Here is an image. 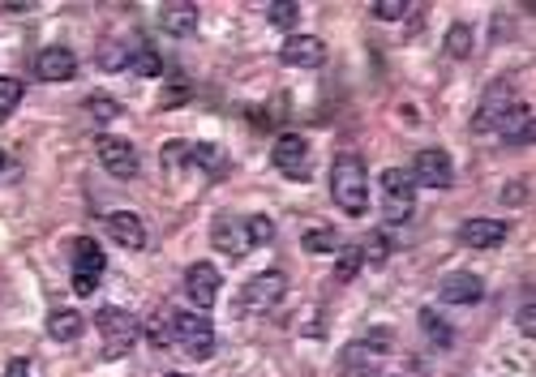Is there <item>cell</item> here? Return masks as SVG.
Here are the masks:
<instances>
[{
  "mask_svg": "<svg viewBox=\"0 0 536 377\" xmlns=\"http://www.w3.org/2000/svg\"><path fill=\"white\" fill-rule=\"evenodd\" d=\"M331 197L352 219H361L369 210V172H365L361 154H352V151L335 154V163H331Z\"/></svg>",
  "mask_w": 536,
  "mask_h": 377,
  "instance_id": "6da1fadb",
  "label": "cell"
},
{
  "mask_svg": "<svg viewBox=\"0 0 536 377\" xmlns=\"http://www.w3.org/2000/svg\"><path fill=\"white\" fill-rule=\"evenodd\" d=\"M17 103H22V82L17 78H0V120H9Z\"/></svg>",
  "mask_w": 536,
  "mask_h": 377,
  "instance_id": "f546056e",
  "label": "cell"
},
{
  "mask_svg": "<svg viewBox=\"0 0 536 377\" xmlns=\"http://www.w3.org/2000/svg\"><path fill=\"white\" fill-rule=\"evenodd\" d=\"M176 343H181L184 356L194 361H206L215 351V326L198 313H176Z\"/></svg>",
  "mask_w": 536,
  "mask_h": 377,
  "instance_id": "30bf717a",
  "label": "cell"
},
{
  "mask_svg": "<svg viewBox=\"0 0 536 377\" xmlns=\"http://www.w3.org/2000/svg\"><path fill=\"white\" fill-rule=\"evenodd\" d=\"M86 112L95 116V120H116V116L125 112V108H121L116 99H103V95H95V99H90V103H86Z\"/></svg>",
  "mask_w": 536,
  "mask_h": 377,
  "instance_id": "836d02e7",
  "label": "cell"
},
{
  "mask_svg": "<svg viewBox=\"0 0 536 377\" xmlns=\"http://www.w3.org/2000/svg\"><path fill=\"white\" fill-rule=\"evenodd\" d=\"M176 99H189V86H184V78H172V90L163 95V108H172Z\"/></svg>",
  "mask_w": 536,
  "mask_h": 377,
  "instance_id": "74e56055",
  "label": "cell"
},
{
  "mask_svg": "<svg viewBox=\"0 0 536 377\" xmlns=\"http://www.w3.org/2000/svg\"><path fill=\"white\" fill-rule=\"evenodd\" d=\"M211 240H215V249L224 253V257H245V253L254 249V240H249V227H245V219H232V215L215 219Z\"/></svg>",
  "mask_w": 536,
  "mask_h": 377,
  "instance_id": "5bb4252c",
  "label": "cell"
},
{
  "mask_svg": "<svg viewBox=\"0 0 536 377\" xmlns=\"http://www.w3.org/2000/svg\"><path fill=\"white\" fill-rule=\"evenodd\" d=\"M515 108V86L502 78V82H494L485 95H480V108H477V133H489V129H498L502 125V116Z\"/></svg>",
  "mask_w": 536,
  "mask_h": 377,
  "instance_id": "7c38bea8",
  "label": "cell"
},
{
  "mask_svg": "<svg viewBox=\"0 0 536 377\" xmlns=\"http://www.w3.org/2000/svg\"><path fill=\"white\" fill-rule=\"evenodd\" d=\"M267 17H270V26H297L300 22V5L297 0H275V5H270L267 9Z\"/></svg>",
  "mask_w": 536,
  "mask_h": 377,
  "instance_id": "f1b7e54d",
  "label": "cell"
},
{
  "mask_svg": "<svg viewBox=\"0 0 536 377\" xmlns=\"http://www.w3.org/2000/svg\"><path fill=\"white\" fill-rule=\"evenodd\" d=\"M30 9H35L30 0H5V5H0V14H30Z\"/></svg>",
  "mask_w": 536,
  "mask_h": 377,
  "instance_id": "60d3db41",
  "label": "cell"
},
{
  "mask_svg": "<svg viewBox=\"0 0 536 377\" xmlns=\"http://www.w3.org/2000/svg\"><path fill=\"white\" fill-rule=\"evenodd\" d=\"M382 348H391V335H382V330H373L365 343L343 348V356H339V377H373L382 369Z\"/></svg>",
  "mask_w": 536,
  "mask_h": 377,
  "instance_id": "52a82bcc",
  "label": "cell"
},
{
  "mask_svg": "<svg viewBox=\"0 0 536 377\" xmlns=\"http://www.w3.org/2000/svg\"><path fill=\"white\" fill-rule=\"evenodd\" d=\"M421 330H425L429 339H434L437 348H451V343H455L451 326H447V321L437 318V309H421Z\"/></svg>",
  "mask_w": 536,
  "mask_h": 377,
  "instance_id": "4316f807",
  "label": "cell"
},
{
  "mask_svg": "<svg viewBox=\"0 0 536 377\" xmlns=\"http://www.w3.org/2000/svg\"><path fill=\"white\" fill-rule=\"evenodd\" d=\"M361 266H365V253H361V245H339L335 249V279L348 283L361 275Z\"/></svg>",
  "mask_w": 536,
  "mask_h": 377,
  "instance_id": "cb8c5ba5",
  "label": "cell"
},
{
  "mask_svg": "<svg viewBox=\"0 0 536 377\" xmlns=\"http://www.w3.org/2000/svg\"><path fill=\"white\" fill-rule=\"evenodd\" d=\"M159 26H163V35H172V39H189V35L198 30V5H189V0L163 5V9H159Z\"/></svg>",
  "mask_w": 536,
  "mask_h": 377,
  "instance_id": "d6986e66",
  "label": "cell"
},
{
  "mask_svg": "<svg viewBox=\"0 0 536 377\" xmlns=\"http://www.w3.org/2000/svg\"><path fill=\"white\" fill-rule=\"evenodd\" d=\"M245 227H249V240H254V245H270V240H275V224H270L267 215H249Z\"/></svg>",
  "mask_w": 536,
  "mask_h": 377,
  "instance_id": "1f68e13d",
  "label": "cell"
},
{
  "mask_svg": "<svg viewBox=\"0 0 536 377\" xmlns=\"http://www.w3.org/2000/svg\"><path fill=\"white\" fill-rule=\"evenodd\" d=\"M494 133H502V141H510V146H528L532 141V133H536V125H532V108L528 103H515L507 116H502V125L494 129Z\"/></svg>",
  "mask_w": 536,
  "mask_h": 377,
  "instance_id": "ffe728a7",
  "label": "cell"
},
{
  "mask_svg": "<svg viewBox=\"0 0 536 377\" xmlns=\"http://www.w3.org/2000/svg\"><path fill=\"white\" fill-rule=\"evenodd\" d=\"M270 163L288 176V181H310V141L300 133H279L275 138V151H270Z\"/></svg>",
  "mask_w": 536,
  "mask_h": 377,
  "instance_id": "9c48e42d",
  "label": "cell"
},
{
  "mask_svg": "<svg viewBox=\"0 0 536 377\" xmlns=\"http://www.w3.org/2000/svg\"><path fill=\"white\" fill-rule=\"evenodd\" d=\"M5 377H30V361L26 356H14V361L5 364Z\"/></svg>",
  "mask_w": 536,
  "mask_h": 377,
  "instance_id": "f35d334b",
  "label": "cell"
},
{
  "mask_svg": "<svg viewBox=\"0 0 536 377\" xmlns=\"http://www.w3.org/2000/svg\"><path fill=\"white\" fill-rule=\"evenodd\" d=\"M408 9H412L408 0H373V9H369V14L378 17V22H399Z\"/></svg>",
  "mask_w": 536,
  "mask_h": 377,
  "instance_id": "4dcf8cb0",
  "label": "cell"
},
{
  "mask_svg": "<svg viewBox=\"0 0 536 377\" xmlns=\"http://www.w3.org/2000/svg\"><path fill=\"white\" fill-rule=\"evenodd\" d=\"M283 296H288V275L283 270H262V275H254V279L240 288L236 309L249 313V318H262V313H270V309L279 305Z\"/></svg>",
  "mask_w": 536,
  "mask_h": 377,
  "instance_id": "277c9868",
  "label": "cell"
},
{
  "mask_svg": "<svg viewBox=\"0 0 536 377\" xmlns=\"http://www.w3.org/2000/svg\"><path fill=\"white\" fill-rule=\"evenodd\" d=\"M100 69H108V73L129 69V52L121 47V43H108V47H103V57H100Z\"/></svg>",
  "mask_w": 536,
  "mask_h": 377,
  "instance_id": "e575fe53",
  "label": "cell"
},
{
  "mask_svg": "<svg viewBox=\"0 0 536 377\" xmlns=\"http://www.w3.org/2000/svg\"><path fill=\"white\" fill-rule=\"evenodd\" d=\"M437 296H442V305H477L480 296H485V283H480V275H472V270H455V275L442 279Z\"/></svg>",
  "mask_w": 536,
  "mask_h": 377,
  "instance_id": "9a60e30c",
  "label": "cell"
},
{
  "mask_svg": "<svg viewBox=\"0 0 536 377\" xmlns=\"http://www.w3.org/2000/svg\"><path fill=\"white\" fill-rule=\"evenodd\" d=\"M189 154H194V146L189 141H163V168H184L189 163Z\"/></svg>",
  "mask_w": 536,
  "mask_h": 377,
  "instance_id": "d6a6232c",
  "label": "cell"
},
{
  "mask_svg": "<svg viewBox=\"0 0 536 377\" xmlns=\"http://www.w3.org/2000/svg\"><path fill=\"white\" fill-rule=\"evenodd\" d=\"M510 202V206H520V202H528V184H520V181H510L507 184V194H502Z\"/></svg>",
  "mask_w": 536,
  "mask_h": 377,
  "instance_id": "ab89813d",
  "label": "cell"
},
{
  "mask_svg": "<svg viewBox=\"0 0 536 377\" xmlns=\"http://www.w3.org/2000/svg\"><path fill=\"white\" fill-rule=\"evenodd\" d=\"M95 326H100L103 335V356L108 361H121L133 351V343L142 339V321L129 313V309H116V305H103L95 313Z\"/></svg>",
  "mask_w": 536,
  "mask_h": 377,
  "instance_id": "7a4b0ae2",
  "label": "cell"
},
{
  "mask_svg": "<svg viewBox=\"0 0 536 377\" xmlns=\"http://www.w3.org/2000/svg\"><path fill=\"white\" fill-rule=\"evenodd\" d=\"M459 240L468 249H498L507 240V224H498V219H468V224H459Z\"/></svg>",
  "mask_w": 536,
  "mask_h": 377,
  "instance_id": "ac0fdd59",
  "label": "cell"
},
{
  "mask_svg": "<svg viewBox=\"0 0 536 377\" xmlns=\"http://www.w3.org/2000/svg\"><path fill=\"white\" fill-rule=\"evenodd\" d=\"M279 60L283 65H292V69H322L326 43L318 39V35H292V39H283Z\"/></svg>",
  "mask_w": 536,
  "mask_h": 377,
  "instance_id": "4fadbf2b",
  "label": "cell"
},
{
  "mask_svg": "<svg viewBox=\"0 0 536 377\" xmlns=\"http://www.w3.org/2000/svg\"><path fill=\"white\" fill-rule=\"evenodd\" d=\"M447 57L451 60L472 57V26H468V22H455V26L447 30Z\"/></svg>",
  "mask_w": 536,
  "mask_h": 377,
  "instance_id": "484cf974",
  "label": "cell"
},
{
  "mask_svg": "<svg viewBox=\"0 0 536 377\" xmlns=\"http://www.w3.org/2000/svg\"><path fill=\"white\" fill-rule=\"evenodd\" d=\"M373 377H399V373H391V369H378V373H373Z\"/></svg>",
  "mask_w": 536,
  "mask_h": 377,
  "instance_id": "b9f144b4",
  "label": "cell"
},
{
  "mask_svg": "<svg viewBox=\"0 0 536 377\" xmlns=\"http://www.w3.org/2000/svg\"><path fill=\"white\" fill-rule=\"evenodd\" d=\"M300 249H305V253H335L339 249V236L331 232V227H313V232H305V236H300Z\"/></svg>",
  "mask_w": 536,
  "mask_h": 377,
  "instance_id": "83f0119b",
  "label": "cell"
},
{
  "mask_svg": "<svg viewBox=\"0 0 536 377\" xmlns=\"http://www.w3.org/2000/svg\"><path fill=\"white\" fill-rule=\"evenodd\" d=\"M520 330H523V339L536 335V305H532V296H528V300H523V309H520Z\"/></svg>",
  "mask_w": 536,
  "mask_h": 377,
  "instance_id": "8d00e7d4",
  "label": "cell"
},
{
  "mask_svg": "<svg viewBox=\"0 0 536 377\" xmlns=\"http://www.w3.org/2000/svg\"><path fill=\"white\" fill-rule=\"evenodd\" d=\"M129 69L138 73V78H159V73H163V60H159V52L151 43H142V47L129 52Z\"/></svg>",
  "mask_w": 536,
  "mask_h": 377,
  "instance_id": "d4e9b609",
  "label": "cell"
},
{
  "mask_svg": "<svg viewBox=\"0 0 536 377\" xmlns=\"http://www.w3.org/2000/svg\"><path fill=\"white\" fill-rule=\"evenodd\" d=\"M219 288H224V275L215 270V262H194L189 275H184V296L194 309H211L219 300Z\"/></svg>",
  "mask_w": 536,
  "mask_h": 377,
  "instance_id": "8fae6325",
  "label": "cell"
},
{
  "mask_svg": "<svg viewBox=\"0 0 536 377\" xmlns=\"http://www.w3.org/2000/svg\"><path fill=\"white\" fill-rule=\"evenodd\" d=\"M189 163H198L206 176H227V154H224V146H215V141H202V146H194Z\"/></svg>",
  "mask_w": 536,
  "mask_h": 377,
  "instance_id": "603a6c76",
  "label": "cell"
},
{
  "mask_svg": "<svg viewBox=\"0 0 536 377\" xmlns=\"http://www.w3.org/2000/svg\"><path fill=\"white\" fill-rule=\"evenodd\" d=\"M361 253H365L369 262H386V253H391V240H386V232H378V236H369L365 245H361Z\"/></svg>",
  "mask_w": 536,
  "mask_h": 377,
  "instance_id": "d590c367",
  "label": "cell"
},
{
  "mask_svg": "<svg viewBox=\"0 0 536 377\" xmlns=\"http://www.w3.org/2000/svg\"><path fill=\"white\" fill-rule=\"evenodd\" d=\"M0 172H5V151H0Z\"/></svg>",
  "mask_w": 536,
  "mask_h": 377,
  "instance_id": "7bdbcfd3",
  "label": "cell"
},
{
  "mask_svg": "<svg viewBox=\"0 0 536 377\" xmlns=\"http://www.w3.org/2000/svg\"><path fill=\"white\" fill-rule=\"evenodd\" d=\"M95 154H100V163L112 172L116 181H133L142 172V159H138V151H133V141L116 138V133H100V138H95Z\"/></svg>",
  "mask_w": 536,
  "mask_h": 377,
  "instance_id": "ba28073f",
  "label": "cell"
},
{
  "mask_svg": "<svg viewBox=\"0 0 536 377\" xmlns=\"http://www.w3.org/2000/svg\"><path fill=\"white\" fill-rule=\"evenodd\" d=\"M408 176H412V184H421V189H451L455 163L442 146H425V151H416V159H412Z\"/></svg>",
  "mask_w": 536,
  "mask_h": 377,
  "instance_id": "8992f818",
  "label": "cell"
},
{
  "mask_svg": "<svg viewBox=\"0 0 536 377\" xmlns=\"http://www.w3.org/2000/svg\"><path fill=\"white\" fill-rule=\"evenodd\" d=\"M108 236L121 249H146V224H142V215H133V210H112L108 215Z\"/></svg>",
  "mask_w": 536,
  "mask_h": 377,
  "instance_id": "2e32d148",
  "label": "cell"
},
{
  "mask_svg": "<svg viewBox=\"0 0 536 377\" xmlns=\"http://www.w3.org/2000/svg\"><path fill=\"white\" fill-rule=\"evenodd\" d=\"M86 330V321L78 309H57L52 318H47V335L57 339V343H78Z\"/></svg>",
  "mask_w": 536,
  "mask_h": 377,
  "instance_id": "44dd1931",
  "label": "cell"
},
{
  "mask_svg": "<svg viewBox=\"0 0 536 377\" xmlns=\"http://www.w3.org/2000/svg\"><path fill=\"white\" fill-rule=\"evenodd\" d=\"M146 339L155 348H172L176 343V309H159L155 318L146 321Z\"/></svg>",
  "mask_w": 536,
  "mask_h": 377,
  "instance_id": "7402d4cb",
  "label": "cell"
},
{
  "mask_svg": "<svg viewBox=\"0 0 536 377\" xmlns=\"http://www.w3.org/2000/svg\"><path fill=\"white\" fill-rule=\"evenodd\" d=\"M416 206V184L404 168H386L382 172V224L386 227H404L412 219Z\"/></svg>",
  "mask_w": 536,
  "mask_h": 377,
  "instance_id": "3957f363",
  "label": "cell"
},
{
  "mask_svg": "<svg viewBox=\"0 0 536 377\" xmlns=\"http://www.w3.org/2000/svg\"><path fill=\"white\" fill-rule=\"evenodd\" d=\"M35 73H39L43 82H69L73 73H78V57H73L69 47H43L39 57H35Z\"/></svg>",
  "mask_w": 536,
  "mask_h": 377,
  "instance_id": "e0dca14e",
  "label": "cell"
},
{
  "mask_svg": "<svg viewBox=\"0 0 536 377\" xmlns=\"http://www.w3.org/2000/svg\"><path fill=\"white\" fill-rule=\"evenodd\" d=\"M168 377H189V373H168Z\"/></svg>",
  "mask_w": 536,
  "mask_h": 377,
  "instance_id": "ee69618b",
  "label": "cell"
},
{
  "mask_svg": "<svg viewBox=\"0 0 536 377\" xmlns=\"http://www.w3.org/2000/svg\"><path fill=\"white\" fill-rule=\"evenodd\" d=\"M103 266H108V257H103L100 240L95 236L78 240V245H73V292L95 296V288H100V279H103Z\"/></svg>",
  "mask_w": 536,
  "mask_h": 377,
  "instance_id": "5b68a950",
  "label": "cell"
}]
</instances>
